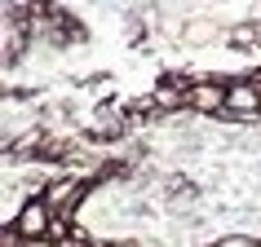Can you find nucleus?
Segmentation results:
<instances>
[{
	"instance_id": "1",
	"label": "nucleus",
	"mask_w": 261,
	"mask_h": 247,
	"mask_svg": "<svg viewBox=\"0 0 261 247\" xmlns=\"http://www.w3.org/2000/svg\"><path fill=\"white\" fill-rule=\"evenodd\" d=\"M14 230L22 234V238H49V230H54V207H49L44 194L22 203V212L14 217Z\"/></svg>"
},
{
	"instance_id": "2",
	"label": "nucleus",
	"mask_w": 261,
	"mask_h": 247,
	"mask_svg": "<svg viewBox=\"0 0 261 247\" xmlns=\"http://www.w3.org/2000/svg\"><path fill=\"white\" fill-rule=\"evenodd\" d=\"M248 247H261V238H257V243H248Z\"/></svg>"
}]
</instances>
